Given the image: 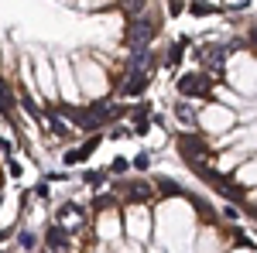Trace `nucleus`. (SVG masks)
<instances>
[{"label":"nucleus","instance_id":"f257e3e1","mask_svg":"<svg viewBox=\"0 0 257 253\" xmlns=\"http://www.w3.org/2000/svg\"><path fill=\"white\" fill-rule=\"evenodd\" d=\"M161 35V18L155 11H144L131 21V31H127V41H131V52H151L155 38Z\"/></svg>","mask_w":257,"mask_h":253},{"label":"nucleus","instance_id":"f03ea898","mask_svg":"<svg viewBox=\"0 0 257 253\" xmlns=\"http://www.w3.org/2000/svg\"><path fill=\"white\" fill-rule=\"evenodd\" d=\"M175 89L182 99H206L213 93V76L209 72H185V76H178Z\"/></svg>","mask_w":257,"mask_h":253},{"label":"nucleus","instance_id":"7ed1b4c3","mask_svg":"<svg viewBox=\"0 0 257 253\" xmlns=\"http://www.w3.org/2000/svg\"><path fill=\"white\" fill-rule=\"evenodd\" d=\"M86 219H89V212H86V205H79V202H65V205L55 209V222H59L62 229H69V233H82Z\"/></svg>","mask_w":257,"mask_h":253},{"label":"nucleus","instance_id":"20e7f679","mask_svg":"<svg viewBox=\"0 0 257 253\" xmlns=\"http://www.w3.org/2000/svg\"><path fill=\"white\" fill-rule=\"evenodd\" d=\"M99 144H103V134L86 137L82 144H76V147H69V151L62 154V164H65V168H76V164H86V161L93 157V151H96Z\"/></svg>","mask_w":257,"mask_h":253},{"label":"nucleus","instance_id":"39448f33","mask_svg":"<svg viewBox=\"0 0 257 253\" xmlns=\"http://www.w3.org/2000/svg\"><path fill=\"white\" fill-rule=\"evenodd\" d=\"M41 246H45V253H69L72 250V233L62 229L59 222H52L45 229V236H41Z\"/></svg>","mask_w":257,"mask_h":253},{"label":"nucleus","instance_id":"423d86ee","mask_svg":"<svg viewBox=\"0 0 257 253\" xmlns=\"http://www.w3.org/2000/svg\"><path fill=\"white\" fill-rule=\"evenodd\" d=\"M123 222H127V233L138 236V239L151 236V215L144 212V205H141V212H138V205H131V212L123 215Z\"/></svg>","mask_w":257,"mask_h":253},{"label":"nucleus","instance_id":"0eeeda50","mask_svg":"<svg viewBox=\"0 0 257 253\" xmlns=\"http://www.w3.org/2000/svg\"><path fill=\"white\" fill-rule=\"evenodd\" d=\"M175 117L182 120L185 134H196V127H199V113H196V106H192L189 99H178V103H175Z\"/></svg>","mask_w":257,"mask_h":253},{"label":"nucleus","instance_id":"6e6552de","mask_svg":"<svg viewBox=\"0 0 257 253\" xmlns=\"http://www.w3.org/2000/svg\"><path fill=\"white\" fill-rule=\"evenodd\" d=\"M131 130L141 134V137L151 130V106H148V103H138V106L131 110Z\"/></svg>","mask_w":257,"mask_h":253},{"label":"nucleus","instance_id":"1a4fd4ad","mask_svg":"<svg viewBox=\"0 0 257 253\" xmlns=\"http://www.w3.org/2000/svg\"><path fill=\"white\" fill-rule=\"evenodd\" d=\"M117 188L127 195V202H148V198H151V185H148V181H138V185L117 181Z\"/></svg>","mask_w":257,"mask_h":253},{"label":"nucleus","instance_id":"9d476101","mask_svg":"<svg viewBox=\"0 0 257 253\" xmlns=\"http://www.w3.org/2000/svg\"><path fill=\"white\" fill-rule=\"evenodd\" d=\"M148 82H151V76H127V79H123V86H120V96H127V99L141 96V93L148 89Z\"/></svg>","mask_w":257,"mask_h":253},{"label":"nucleus","instance_id":"9b49d317","mask_svg":"<svg viewBox=\"0 0 257 253\" xmlns=\"http://www.w3.org/2000/svg\"><path fill=\"white\" fill-rule=\"evenodd\" d=\"M99 239H103V243L120 239V219H117V215L103 212V219H99Z\"/></svg>","mask_w":257,"mask_h":253},{"label":"nucleus","instance_id":"f8f14e48","mask_svg":"<svg viewBox=\"0 0 257 253\" xmlns=\"http://www.w3.org/2000/svg\"><path fill=\"white\" fill-rule=\"evenodd\" d=\"M14 239H18V246H21L24 253L41 250V236L35 233V229H18V233H14Z\"/></svg>","mask_w":257,"mask_h":253},{"label":"nucleus","instance_id":"ddd939ff","mask_svg":"<svg viewBox=\"0 0 257 253\" xmlns=\"http://www.w3.org/2000/svg\"><path fill=\"white\" fill-rule=\"evenodd\" d=\"M14 110H18V96H14V93H11V86L0 79V113L14 120Z\"/></svg>","mask_w":257,"mask_h":253},{"label":"nucleus","instance_id":"4468645a","mask_svg":"<svg viewBox=\"0 0 257 253\" xmlns=\"http://www.w3.org/2000/svg\"><path fill=\"white\" fill-rule=\"evenodd\" d=\"M155 188H158L161 198H182L185 195V188L178 181H172V178H155Z\"/></svg>","mask_w":257,"mask_h":253},{"label":"nucleus","instance_id":"2eb2a0df","mask_svg":"<svg viewBox=\"0 0 257 253\" xmlns=\"http://www.w3.org/2000/svg\"><path fill=\"white\" fill-rule=\"evenodd\" d=\"M38 79H41V96H48V103H52V99H59V96H55V79H52V65H45V62H41V65H38Z\"/></svg>","mask_w":257,"mask_h":253},{"label":"nucleus","instance_id":"dca6fc26","mask_svg":"<svg viewBox=\"0 0 257 253\" xmlns=\"http://www.w3.org/2000/svg\"><path fill=\"white\" fill-rule=\"evenodd\" d=\"M189 14L192 18H209V14H219V7L216 4H206V0H192L189 4Z\"/></svg>","mask_w":257,"mask_h":253},{"label":"nucleus","instance_id":"f3484780","mask_svg":"<svg viewBox=\"0 0 257 253\" xmlns=\"http://www.w3.org/2000/svg\"><path fill=\"white\" fill-rule=\"evenodd\" d=\"M185 48H189V38H178L175 45L168 48V55H165V62H168V65H178V59H182V52H185Z\"/></svg>","mask_w":257,"mask_h":253},{"label":"nucleus","instance_id":"a211bd4d","mask_svg":"<svg viewBox=\"0 0 257 253\" xmlns=\"http://www.w3.org/2000/svg\"><path fill=\"white\" fill-rule=\"evenodd\" d=\"M103 175H106V171H82L79 181H82V185H89V188H99V185H103Z\"/></svg>","mask_w":257,"mask_h":253},{"label":"nucleus","instance_id":"6ab92c4d","mask_svg":"<svg viewBox=\"0 0 257 253\" xmlns=\"http://www.w3.org/2000/svg\"><path fill=\"white\" fill-rule=\"evenodd\" d=\"M131 168H134V171H148V168H151V151H141V154H134Z\"/></svg>","mask_w":257,"mask_h":253},{"label":"nucleus","instance_id":"aec40b11","mask_svg":"<svg viewBox=\"0 0 257 253\" xmlns=\"http://www.w3.org/2000/svg\"><path fill=\"white\" fill-rule=\"evenodd\" d=\"M131 134H134V130H131V127H123V123H113V127L106 130L110 140H123V137H131Z\"/></svg>","mask_w":257,"mask_h":253},{"label":"nucleus","instance_id":"412c9836","mask_svg":"<svg viewBox=\"0 0 257 253\" xmlns=\"http://www.w3.org/2000/svg\"><path fill=\"white\" fill-rule=\"evenodd\" d=\"M106 171H110V175H127V171H131V161H123V157H113Z\"/></svg>","mask_w":257,"mask_h":253},{"label":"nucleus","instance_id":"4be33fe9","mask_svg":"<svg viewBox=\"0 0 257 253\" xmlns=\"http://www.w3.org/2000/svg\"><path fill=\"white\" fill-rule=\"evenodd\" d=\"M182 11H185V4H182V0H168V14H172V18H178Z\"/></svg>","mask_w":257,"mask_h":253},{"label":"nucleus","instance_id":"5701e85b","mask_svg":"<svg viewBox=\"0 0 257 253\" xmlns=\"http://www.w3.org/2000/svg\"><path fill=\"white\" fill-rule=\"evenodd\" d=\"M223 219H226V222H237V219H240L237 205H226V209H223Z\"/></svg>","mask_w":257,"mask_h":253},{"label":"nucleus","instance_id":"b1692460","mask_svg":"<svg viewBox=\"0 0 257 253\" xmlns=\"http://www.w3.org/2000/svg\"><path fill=\"white\" fill-rule=\"evenodd\" d=\"M0 154H4V157H11V154H14V144H11L7 137H0Z\"/></svg>","mask_w":257,"mask_h":253},{"label":"nucleus","instance_id":"393cba45","mask_svg":"<svg viewBox=\"0 0 257 253\" xmlns=\"http://www.w3.org/2000/svg\"><path fill=\"white\" fill-rule=\"evenodd\" d=\"M14 233H18V226H4V229H0V243H7Z\"/></svg>","mask_w":257,"mask_h":253},{"label":"nucleus","instance_id":"a878e982","mask_svg":"<svg viewBox=\"0 0 257 253\" xmlns=\"http://www.w3.org/2000/svg\"><path fill=\"white\" fill-rule=\"evenodd\" d=\"M7 168H11V175H14V178H21V164H18V161H11V157H7Z\"/></svg>","mask_w":257,"mask_h":253},{"label":"nucleus","instance_id":"bb28decb","mask_svg":"<svg viewBox=\"0 0 257 253\" xmlns=\"http://www.w3.org/2000/svg\"><path fill=\"white\" fill-rule=\"evenodd\" d=\"M247 38H250V45H254V48H257V24H254V28H250V35H247Z\"/></svg>","mask_w":257,"mask_h":253},{"label":"nucleus","instance_id":"cd10ccee","mask_svg":"<svg viewBox=\"0 0 257 253\" xmlns=\"http://www.w3.org/2000/svg\"><path fill=\"white\" fill-rule=\"evenodd\" d=\"M117 4H123V0H117Z\"/></svg>","mask_w":257,"mask_h":253}]
</instances>
